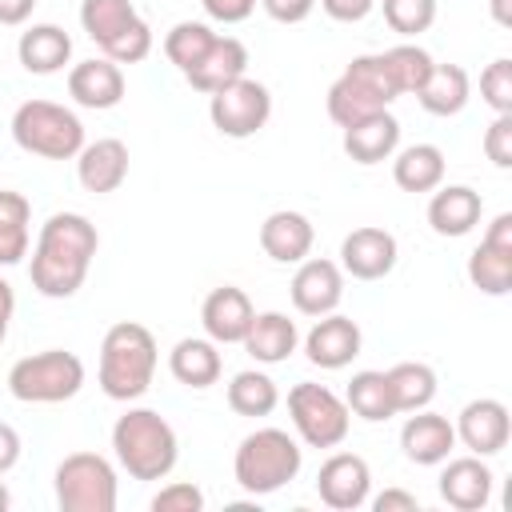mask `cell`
I'll list each match as a JSON object with an SVG mask.
<instances>
[{
	"instance_id": "cell-1",
	"label": "cell",
	"mask_w": 512,
	"mask_h": 512,
	"mask_svg": "<svg viewBox=\"0 0 512 512\" xmlns=\"http://www.w3.org/2000/svg\"><path fill=\"white\" fill-rule=\"evenodd\" d=\"M100 232L84 212H52L40 224L36 248H32V288L48 300H68L84 288L88 268L96 260Z\"/></svg>"
},
{
	"instance_id": "cell-2",
	"label": "cell",
	"mask_w": 512,
	"mask_h": 512,
	"mask_svg": "<svg viewBox=\"0 0 512 512\" xmlns=\"http://www.w3.org/2000/svg\"><path fill=\"white\" fill-rule=\"evenodd\" d=\"M160 352H156V336L136 324V320H120L104 332L100 340V364H96V384L108 400L132 404L152 388Z\"/></svg>"
},
{
	"instance_id": "cell-3",
	"label": "cell",
	"mask_w": 512,
	"mask_h": 512,
	"mask_svg": "<svg viewBox=\"0 0 512 512\" xmlns=\"http://www.w3.org/2000/svg\"><path fill=\"white\" fill-rule=\"evenodd\" d=\"M112 452L132 480H164L180 460V440L156 408H128L112 424Z\"/></svg>"
},
{
	"instance_id": "cell-4",
	"label": "cell",
	"mask_w": 512,
	"mask_h": 512,
	"mask_svg": "<svg viewBox=\"0 0 512 512\" xmlns=\"http://www.w3.org/2000/svg\"><path fill=\"white\" fill-rule=\"evenodd\" d=\"M304 448L284 428H256L236 444L232 476L248 496H272L300 476Z\"/></svg>"
},
{
	"instance_id": "cell-5",
	"label": "cell",
	"mask_w": 512,
	"mask_h": 512,
	"mask_svg": "<svg viewBox=\"0 0 512 512\" xmlns=\"http://www.w3.org/2000/svg\"><path fill=\"white\" fill-rule=\"evenodd\" d=\"M12 140L40 160H76V152L84 148V124L72 108L36 96L12 112Z\"/></svg>"
},
{
	"instance_id": "cell-6",
	"label": "cell",
	"mask_w": 512,
	"mask_h": 512,
	"mask_svg": "<svg viewBox=\"0 0 512 512\" xmlns=\"http://www.w3.org/2000/svg\"><path fill=\"white\" fill-rule=\"evenodd\" d=\"M396 96L400 92H396V84L388 76L384 56L380 52H364V56H352V64L332 80L324 108H328L332 124L348 128V124H356V120L388 108Z\"/></svg>"
},
{
	"instance_id": "cell-7",
	"label": "cell",
	"mask_w": 512,
	"mask_h": 512,
	"mask_svg": "<svg viewBox=\"0 0 512 512\" xmlns=\"http://www.w3.org/2000/svg\"><path fill=\"white\" fill-rule=\"evenodd\" d=\"M80 28L116 64H140L152 52V28L132 0H84Z\"/></svg>"
},
{
	"instance_id": "cell-8",
	"label": "cell",
	"mask_w": 512,
	"mask_h": 512,
	"mask_svg": "<svg viewBox=\"0 0 512 512\" xmlns=\"http://www.w3.org/2000/svg\"><path fill=\"white\" fill-rule=\"evenodd\" d=\"M84 388V360L64 348L20 356L8 368V392L20 404H64Z\"/></svg>"
},
{
	"instance_id": "cell-9",
	"label": "cell",
	"mask_w": 512,
	"mask_h": 512,
	"mask_svg": "<svg viewBox=\"0 0 512 512\" xmlns=\"http://www.w3.org/2000/svg\"><path fill=\"white\" fill-rule=\"evenodd\" d=\"M52 492L60 512H116L120 480L108 456L68 452L52 472Z\"/></svg>"
},
{
	"instance_id": "cell-10",
	"label": "cell",
	"mask_w": 512,
	"mask_h": 512,
	"mask_svg": "<svg viewBox=\"0 0 512 512\" xmlns=\"http://www.w3.org/2000/svg\"><path fill=\"white\" fill-rule=\"evenodd\" d=\"M288 416H292L300 444H308V448H340L352 428V412H348L344 396H336L328 384H316V380L292 384Z\"/></svg>"
},
{
	"instance_id": "cell-11",
	"label": "cell",
	"mask_w": 512,
	"mask_h": 512,
	"mask_svg": "<svg viewBox=\"0 0 512 512\" xmlns=\"http://www.w3.org/2000/svg\"><path fill=\"white\" fill-rule=\"evenodd\" d=\"M268 116H272V92H268V84H260L252 76H240L208 96V120L228 140L256 136L268 124Z\"/></svg>"
},
{
	"instance_id": "cell-12",
	"label": "cell",
	"mask_w": 512,
	"mask_h": 512,
	"mask_svg": "<svg viewBox=\"0 0 512 512\" xmlns=\"http://www.w3.org/2000/svg\"><path fill=\"white\" fill-rule=\"evenodd\" d=\"M468 280L484 296H508L512 292V212L492 216L480 244L468 252Z\"/></svg>"
},
{
	"instance_id": "cell-13",
	"label": "cell",
	"mask_w": 512,
	"mask_h": 512,
	"mask_svg": "<svg viewBox=\"0 0 512 512\" xmlns=\"http://www.w3.org/2000/svg\"><path fill=\"white\" fill-rule=\"evenodd\" d=\"M288 292H292V308L300 316H312V320L328 316L344 300V268L328 256H304L292 272Z\"/></svg>"
},
{
	"instance_id": "cell-14",
	"label": "cell",
	"mask_w": 512,
	"mask_h": 512,
	"mask_svg": "<svg viewBox=\"0 0 512 512\" xmlns=\"http://www.w3.org/2000/svg\"><path fill=\"white\" fill-rule=\"evenodd\" d=\"M456 444H464L472 456H496L508 448V436H512V416L504 408V400L496 396H480V400H468L456 416Z\"/></svg>"
},
{
	"instance_id": "cell-15",
	"label": "cell",
	"mask_w": 512,
	"mask_h": 512,
	"mask_svg": "<svg viewBox=\"0 0 512 512\" xmlns=\"http://www.w3.org/2000/svg\"><path fill=\"white\" fill-rule=\"evenodd\" d=\"M316 492L336 512H356L372 496V468L356 452H332L316 472Z\"/></svg>"
},
{
	"instance_id": "cell-16",
	"label": "cell",
	"mask_w": 512,
	"mask_h": 512,
	"mask_svg": "<svg viewBox=\"0 0 512 512\" xmlns=\"http://www.w3.org/2000/svg\"><path fill=\"white\" fill-rule=\"evenodd\" d=\"M400 260V244L388 228H376V224H364V228H352L344 240H340V268L344 276L352 280H384Z\"/></svg>"
},
{
	"instance_id": "cell-17",
	"label": "cell",
	"mask_w": 512,
	"mask_h": 512,
	"mask_svg": "<svg viewBox=\"0 0 512 512\" xmlns=\"http://www.w3.org/2000/svg\"><path fill=\"white\" fill-rule=\"evenodd\" d=\"M364 348V332L352 316H340V312H328V316H316V324L308 328L304 336V356L324 368V372H340L348 368Z\"/></svg>"
},
{
	"instance_id": "cell-18",
	"label": "cell",
	"mask_w": 512,
	"mask_h": 512,
	"mask_svg": "<svg viewBox=\"0 0 512 512\" xmlns=\"http://www.w3.org/2000/svg\"><path fill=\"white\" fill-rule=\"evenodd\" d=\"M492 480L496 476L484 464V456H472L468 452V456H448L444 460L436 488H440V500L448 508H456V512H480L492 500Z\"/></svg>"
},
{
	"instance_id": "cell-19",
	"label": "cell",
	"mask_w": 512,
	"mask_h": 512,
	"mask_svg": "<svg viewBox=\"0 0 512 512\" xmlns=\"http://www.w3.org/2000/svg\"><path fill=\"white\" fill-rule=\"evenodd\" d=\"M76 180L92 196L116 192L128 180V144L116 140V136L84 140V148L76 152Z\"/></svg>"
},
{
	"instance_id": "cell-20",
	"label": "cell",
	"mask_w": 512,
	"mask_h": 512,
	"mask_svg": "<svg viewBox=\"0 0 512 512\" xmlns=\"http://www.w3.org/2000/svg\"><path fill=\"white\" fill-rule=\"evenodd\" d=\"M252 316H256V308H252L248 292L236 288V284L212 288V292L204 296V304H200L204 336L216 340V344H240V340L248 336V328H252Z\"/></svg>"
},
{
	"instance_id": "cell-21",
	"label": "cell",
	"mask_w": 512,
	"mask_h": 512,
	"mask_svg": "<svg viewBox=\"0 0 512 512\" xmlns=\"http://www.w3.org/2000/svg\"><path fill=\"white\" fill-rule=\"evenodd\" d=\"M400 448H404V460H412L420 468H436V464H444L452 456L456 428L440 412H428V408L408 412V420L400 428Z\"/></svg>"
},
{
	"instance_id": "cell-22",
	"label": "cell",
	"mask_w": 512,
	"mask_h": 512,
	"mask_svg": "<svg viewBox=\"0 0 512 512\" xmlns=\"http://www.w3.org/2000/svg\"><path fill=\"white\" fill-rule=\"evenodd\" d=\"M68 96L80 104V108H92V112H108L124 100V68L108 56H92V60H80L68 68Z\"/></svg>"
},
{
	"instance_id": "cell-23",
	"label": "cell",
	"mask_w": 512,
	"mask_h": 512,
	"mask_svg": "<svg viewBox=\"0 0 512 512\" xmlns=\"http://www.w3.org/2000/svg\"><path fill=\"white\" fill-rule=\"evenodd\" d=\"M312 244H316V228L296 208H276L260 224V248L276 264H300L312 252Z\"/></svg>"
},
{
	"instance_id": "cell-24",
	"label": "cell",
	"mask_w": 512,
	"mask_h": 512,
	"mask_svg": "<svg viewBox=\"0 0 512 512\" xmlns=\"http://www.w3.org/2000/svg\"><path fill=\"white\" fill-rule=\"evenodd\" d=\"M240 76H248V48H244V40L224 36V32H216V40L208 44V52L184 72V80L196 92H204V96H212L216 88H224V84H232Z\"/></svg>"
},
{
	"instance_id": "cell-25",
	"label": "cell",
	"mask_w": 512,
	"mask_h": 512,
	"mask_svg": "<svg viewBox=\"0 0 512 512\" xmlns=\"http://www.w3.org/2000/svg\"><path fill=\"white\" fill-rule=\"evenodd\" d=\"M484 216V200L476 188L468 184H440L432 188V200H428V224L436 236H468Z\"/></svg>"
},
{
	"instance_id": "cell-26",
	"label": "cell",
	"mask_w": 512,
	"mask_h": 512,
	"mask_svg": "<svg viewBox=\"0 0 512 512\" xmlns=\"http://www.w3.org/2000/svg\"><path fill=\"white\" fill-rule=\"evenodd\" d=\"M396 148H400V120L388 108H380V112L344 128V152L364 168H372L380 160H392Z\"/></svg>"
},
{
	"instance_id": "cell-27",
	"label": "cell",
	"mask_w": 512,
	"mask_h": 512,
	"mask_svg": "<svg viewBox=\"0 0 512 512\" xmlns=\"http://www.w3.org/2000/svg\"><path fill=\"white\" fill-rule=\"evenodd\" d=\"M16 60L32 76L64 72V64L72 60V36L60 24H32L16 40Z\"/></svg>"
},
{
	"instance_id": "cell-28",
	"label": "cell",
	"mask_w": 512,
	"mask_h": 512,
	"mask_svg": "<svg viewBox=\"0 0 512 512\" xmlns=\"http://www.w3.org/2000/svg\"><path fill=\"white\" fill-rule=\"evenodd\" d=\"M168 372L184 388H196V392L212 388L220 380V372H224L220 344L208 340V336H184V340H176L172 352H168Z\"/></svg>"
},
{
	"instance_id": "cell-29",
	"label": "cell",
	"mask_w": 512,
	"mask_h": 512,
	"mask_svg": "<svg viewBox=\"0 0 512 512\" xmlns=\"http://www.w3.org/2000/svg\"><path fill=\"white\" fill-rule=\"evenodd\" d=\"M240 344L256 364H284L300 344V328L284 312H256L252 328Z\"/></svg>"
},
{
	"instance_id": "cell-30",
	"label": "cell",
	"mask_w": 512,
	"mask_h": 512,
	"mask_svg": "<svg viewBox=\"0 0 512 512\" xmlns=\"http://www.w3.org/2000/svg\"><path fill=\"white\" fill-rule=\"evenodd\" d=\"M468 96H472V80L460 64H432L428 80L416 92V100L428 116H460Z\"/></svg>"
},
{
	"instance_id": "cell-31",
	"label": "cell",
	"mask_w": 512,
	"mask_h": 512,
	"mask_svg": "<svg viewBox=\"0 0 512 512\" xmlns=\"http://www.w3.org/2000/svg\"><path fill=\"white\" fill-rule=\"evenodd\" d=\"M392 180L400 192H432L444 184V152L436 144H408L392 152Z\"/></svg>"
},
{
	"instance_id": "cell-32",
	"label": "cell",
	"mask_w": 512,
	"mask_h": 512,
	"mask_svg": "<svg viewBox=\"0 0 512 512\" xmlns=\"http://www.w3.org/2000/svg\"><path fill=\"white\" fill-rule=\"evenodd\" d=\"M32 244V204L24 192L0 188V268H12L28 256Z\"/></svg>"
},
{
	"instance_id": "cell-33",
	"label": "cell",
	"mask_w": 512,
	"mask_h": 512,
	"mask_svg": "<svg viewBox=\"0 0 512 512\" xmlns=\"http://www.w3.org/2000/svg\"><path fill=\"white\" fill-rule=\"evenodd\" d=\"M384 376H388V392H392L396 412H420L436 400V372L420 360H400Z\"/></svg>"
},
{
	"instance_id": "cell-34",
	"label": "cell",
	"mask_w": 512,
	"mask_h": 512,
	"mask_svg": "<svg viewBox=\"0 0 512 512\" xmlns=\"http://www.w3.org/2000/svg\"><path fill=\"white\" fill-rule=\"evenodd\" d=\"M276 404H280V388H276V380H272L268 372L244 368V372H236V376L228 380V408H232L236 416L260 420V416L276 412Z\"/></svg>"
},
{
	"instance_id": "cell-35",
	"label": "cell",
	"mask_w": 512,
	"mask_h": 512,
	"mask_svg": "<svg viewBox=\"0 0 512 512\" xmlns=\"http://www.w3.org/2000/svg\"><path fill=\"white\" fill-rule=\"evenodd\" d=\"M344 404H348L352 416H360L368 424H380V420L396 416V404H392V392H388V376L376 372V368H364V372H356L348 380Z\"/></svg>"
},
{
	"instance_id": "cell-36",
	"label": "cell",
	"mask_w": 512,
	"mask_h": 512,
	"mask_svg": "<svg viewBox=\"0 0 512 512\" xmlns=\"http://www.w3.org/2000/svg\"><path fill=\"white\" fill-rule=\"evenodd\" d=\"M216 40V32H212V24H204V20H180V24H172L168 32H164V56L176 64V72L184 76L204 52H208V44Z\"/></svg>"
},
{
	"instance_id": "cell-37",
	"label": "cell",
	"mask_w": 512,
	"mask_h": 512,
	"mask_svg": "<svg viewBox=\"0 0 512 512\" xmlns=\"http://www.w3.org/2000/svg\"><path fill=\"white\" fill-rule=\"evenodd\" d=\"M380 56H384L388 76H392V84H396V92H400V96H416V92H420V84L428 80L432 64H436L420 44H396V48H384Z\"/></svg>"
},
{
	"instance_id": "cell-38",
	"label": "cell",
	"mask_w": 512,
	"mask_h": 512,
	"mask_svg": "<svg viewBox=\"0 0 512 512\" xmlns=\"http://www.w3.org/2000/svg\"><path fill=\"white\" fill-rule=\"evenodd\" d=\"M384 8V20L400 36H420L436 24V0H376Z\"/></svg>"
},
{
	"instance_id": "cell-39",
	"label": "cell",
	"mask_w": 512,
	"mask_h": 512,
	"mask_svg": "<svg viewBox=\"0 0 512 512\" xmlns=\"http://www.w3.org/2000/svg\"><path fill=\"white\" fill-rule=\"evenodd\" d=\"M480 100L500 116V112H512V60L508 56H496L484 72H480Z\"/></svg>"
},
{
	"instance_id": "cell-40",
	"label": "cell",
	"mask_w": 512,
	"mask_h": 512,
	"mask_svg": "<svg viewBox=\"0 0 512 512\" xmlns=\"http://www.w3.org/2000/svg\"><path fill=\"white\" fill-rule=\"evenodd\" d=\"M200 508H204V492H200L192 480L164 484V488L152 496V512H200Z\"/></svg>"
},
{
	"instance_id": "cell-41",
	"label": "cell",
	"mask_w": 512,
	"mask_h": 512,
	"mask_svg": "<svg viewBox=\"0 0 512 512\" xmlns=\"http://www.w3.org/2000/svg\"><path fill=\"white\" fill-rule=\"evenodd\" d=\"M484 156L496 168H512V112H500L488 128H484Z\"/></svg>"
},
{
	"instance_id": "cell-42",
	"label": "cell",
	"mask_w": 512,
	"mask_h": 512,
	"mask_svg": "<svg viewBox=\"0 0 512 512\" xmlns=\"http://www.w3.org/2000/svg\"><path fill=\"white\" fill-rule=\"evenodd\" d=\"M276 24H304L316 8V0H256Z\"/></svg>"
},
{
	"instance_id": "cell-43",
	"label": "cell",
	"mask_w": 512,
	"mask_h": 512,
	"mask_svg": "<svg viewBox=\"0 0 512 512\" xmlns=\"http://www.w3.org/2000/svg\"><path fill=\"white\" fill-rule=\"evenodd\" d=\"M200 4H204L208 20H216V24H240L256 12V0H200Z\"/></svg>"
},
{
	"instance_id": "cell-44",
	"label": "cell",
	"mask_w": 512,
	"mask_h": 512,
	"mask_svg": "<svg viewBox=\"0 0 512 512\" xmlns=\"http://www.w3.org/2000/svg\"><path fill=\"white\" fill-rule=\"evenodd\" d=\"M336 24H360L364 16H372L376 0H316Z\"/></svg>"
},
{
	"instance_id": "cell-45",
	"label": "cell",
	"mask_w": 512,
	"mask_h": 512,
	"mask_svg": "<svg viewBox=\"0 0 512 512\" xmlns=\"http://www.w3.org/2000/svg\"><path fill=\"white\" fill-rule=\"evenodd\" d=\"M372 512H420V500L404 488H384L380 496H368Z\"/></svg>"
},
{
	"instance_id": "cell-46",
	"label": "cell",
	"mask_w": 512,
	"mask_h": 512,
	"mask_svg": "<svg viewBox=\"0 0 512 512\" xmlns=\"http://www.w3.org/2000/svg\"><path fill=\"white\" fill-rule=\"evenodd\" d=\"M16 460H20V432H16L12 424H4V420H0V476H4V472H12V468H16Z\"/></svg>"
},
{
	"instance_id": "cell-47",
	"label": "cell",
	"mask_w": 512,
	"mask_h": 512,
	"mask_svg": "<svg viewBox=\"0 0 512 512\" xmlns=\"http://www.w3.org/2000/svg\"><path fill=\"white\" fill-rule=\"evenodd\" d=\"M32 12H36V0H0V24L4 28H20Z\"/></svg>"
},
{
	"instance_id": "cell-48",
	"label": "cell",
	"mask_w": 512,
	"mask_h": 512,
	"mask_svg": "<svg viewBox=\"0 0 512 512\" xmlns=\"http://www.w3.org/2000/svg\"><path fill=\"white\" fill-rule=\"evenodd\" d=\"M12 316H16V292H12V284H8L4 276H0V344L8 340Z\"/></svg>"
},
{
	"instance_id": "cell-49",
	"label": "cell",
	"mask_w": 512,
	"mask_h": 512,
	"mask_svg": "<svg viewBox=\"0 0 512 512\" xmlns=\"http://www.w3.org/2000/svg\"><path fill=\"white\" fill-rule=\"evenodd\" d=\"M488 8H492V20L500 28H512V0H488Z\"/></svg>"
},
{
	"instance_id": "cell-50",
	"label": "cell",
	"mask_w": 512,
	"mask_h": 512,
	"mask_svg": "<svg viewBox=\"0 0 512 512\" xmlns=\"http://www.w3.org/2000/svg\"><path fill=\"white\" fill-rule=\"evenodd\" d=\"M8 504H12V492H8L4 480H0V512H8Z\"/></svg>"
}]
</instances>
